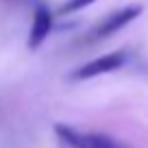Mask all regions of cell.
<instances>
[{"instance_id": "7a4b0ae2", "label": "cell", "mask_w": 148, "mask_h": 148, "mask_svg": "<svg viewBox=\"0 0 148 148\" xmlns=\"http://www.w3.org/2000/svg\"><path fill=\"white\" fill-rule=\"evenodd\" d=\"M126 63H129V52L126 50H113V52H107L102 57H96V59L87 61L81 68H76L72 72V79L74 81H87V79H94V76H100V74L116 72V70L124 68Z\"/></svg>"}, {"instance_id": "6da1fadb", "label": "cell", "mask_w": 148, "mask_h": 148, "mask_svg": "<svg viewBox=\"0 0 148 148\" xmlns=\"http://www.w3.org/2000/svg\"><path fill=\"white\" fill-rule=\"evenodd\" d=\"M55 133L59 142L65 148H126L118 139L105 133H89V131H79L68 124H57Z\"/></svg>"}, {"instance_id": "277c9868", "label": "cell", "mask_w": 148, "mask_h": 148, "mask_svg": "<svg viewBox=\"0 0 148 148\" xmlns=\"http://www.w3.org/2000/svg\"><path fill=\"white\" fill-rule=\"evenodd\" d=\"M52 31V13L46 9L44 5H37L35 13H33V24H31V33H28V48H39L46 37Z\"/></svg>"}, {"instance_id": "3957f363", "label": "cell", "mask_w": 148, "mask_h": 148, "mask_svg": "<svg viewBox=\"0 0 148 148\" xmlns=\"http://www.w3.org/2000/svg\"><path fill=\"white\" fill-rule=\"evenodd\" d=\"M139 13H142V5H126V7H122V9L113 11V13H109L92 31L89 39H105V37H109V35H113V33L122 31L126 24H131L133 20H137Z\"/></svg>"}, {"instance_id": "5b68a950", "label": "cell", "mask_w": 148, "mask_h": 148, "mask_svg": "<svg viewBox=\"0 0 148 148\" xmlns=\"http://www.w3.org/2000/svg\"><path fill=\"white\" fill-rule=\"evenodd\" d=\"M92 2H96V0H68L59 9V13H74V11H81V9H85V7H89Z\"/></svg>"}]
</instances>
